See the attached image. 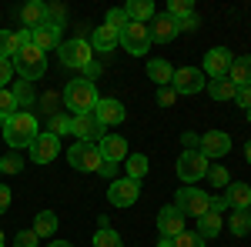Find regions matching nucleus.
<instances>
[{"label":"nucleus","instance_id":"f257e3e1","mask_svg":"<svg viewBox=\"0 0 251 247\" xmlns=\"http://www.w3.org/2000/svg\"><path fill=\"white\" fill-rule=\"evenodd\" d=\"M37 134H40V124H37V117L30 114V111H17V114H10L7 120H3V140H7L14 151L30 147Z\"/></svg>","mask_w":251,"mask_h":247},{"label":"nucleus","instance_id":"f03ea898","mask_svg":"<svg viewBox=\"0 0 251 247\" xmlns=\"http://www.w3.org/2000/svg\"><path fill=\"white\" fill-rule=\"evenodd\" d=\"M97 100H100V94H97L94 80H87V77H77V80H71V84L64 87V107H67L74 117L94 114Z\"/></svg>","mask_w":251,"mask_h":247},{"label":"nucleus","instance_id":"7ed1b4c3","mask_svg":"<svg viewBox=\"0 0 251 247\" xmlns=\"http://www.w3.org/2000/svg\"><path fill=\"white\" fill-rule=\"evenodd\" d=\"M10 64H14V74H20V80H27V84H34L47 74V54L37 50L34 44H24Z\"/></svg>","mask_w":251,"mask_h":247},{"label":"nucleus","instance_id":"20e7f679","mask_svg":"<svg viewBox=\"0 0 251 247\" xmlns=\"http://www.w3.org/2000/svg\"><path fill=\"white\" fill-rule=\"evenodd\" d=\"M174 207L181 210L184 217H201V214H208L211 210V194L208 190H201V187H177V194H174Z\"/></svg>","mask_w":251,"mask_h":247},{"label":"nucleus","instance_id":"39448f33","mask_svg":"<svg viewBox=\"0 0 251 247\" xmlns=\"http://www.w3.org/2000/svg\"><path fill=\"white\" fill-rule=\"evenodd\" d=\"M57 54H60V64H64V67H71V70H84V67L94 60V47H91V40L74 37V40H60Z\"/></svg>","mask_w":251,"mask_h":247},{"label":"nucleus","instance_id":"423d86ee","mask_svg":"<svg viewBox=\"0 0 251 247\" xmlns=\"http://www.w3.org/2000/svg\"><path fill=\"white\" fill-rule=\"evenodd\" d=\"M67 160H71V167L80 171V174H97V171H100V164H104L100 147H97V144H87V140L71 144V147H67Z\"/></svg>","mask_w":251,"mask_h":247},{"label":"nucleus","instance_id":"0eeeda50","mask_svg":"<svg viewBox=\"0 0 251 247\" xmlns=\"http://www.w3.org/2000/svg\"><path fill=\"white\" fill-rule=\"evenodd\" d=\"M174 171H177V177H181V184H188V187H191L194 180L208 177V157H204L201 151H184L181 157H177Z\"/></svg>","mask_w":251,"mask_h":247},{"label":"nucleus","instance_id":"6e6552de","mask_svg":"<svg viewBox=\"0 0 251 247\" xmlns=\"http://www.w3.org/2000/svg\"><path fill=\"white\" fill-rule=\"evenodd\" d=\"M204 84H208V77H204L201 67H181V70H174V77H171V90L177 97L201 94V90H204Z\"/></svg>","mask_w":251,"mask_h":247},{"label":"nucleus","instance_id":"1a4fd4ad","mask_svg":"<svg viewBox=\"0 0 251 247\" xmlns=\"http://www.w3.org/2000/svg\"><path fill=\"white\" fill-rule=\"evenodd\" d=\"M121 47L127 50V54H134V57H141V54H148V47H151V30H148V23H124L121 27Z\"/></svg>","mask_w":251,"mask_h":247},{"label":"nucleus","instance_id":"9d476101","mask_svg":"<svg viewBox=\"0 0 251 247\" xmlns=\"http://www.w3.org/2000/svg\"><path fill=\"white\" fill-rule=\"evenodd\" d=\"M231 64H234V54L228 50V47H211V50L204 54L201 70H204V77H208V80H214V77H228Z\"/></svg>","mask_w":251,"mask_h":247},{"label":"nucleus","instance_id":"9b49d317","mask_svg":"<svg viewBox=\"0 0 251 247\" xmlns=\"http://www.w3.org/2000/svg\"><path fill=\"white\" fill-rule=\"evenodd\" d=\"M124 117H127V111H124V104L117 100V97H100L94 107V120L107 131V127H117V124H124Z\"/></svg>","mask_w":251,"mask_h":247},{"label":"nucleus","instance_id":"f8f14e48","mask_svg":"<svg viewBox=\"0 0 251 247\" xmlns=\"http://www.w3.org/2000/svg\"><path fill=\"white\" fill-rule=\"evenodd\" d=\"M27 151H30V160H34V164H50V160L60 154V137H54L50 131L37 134V137H34V144H30Z\"/></svg>","mask_w":251,"mask_h":247},{"label":"nucleus","instance_id":"ddd939ff","mask_svg":"<svg viewBox=\"0 0 251 247\" xmlns=\"http://www.w3.org/2000/svg\"><path fill=\"white\" fill-rule=\"evenodd\" d=\"M184 224H188V217H184L181 210L174 207V204L161 207V214H157V234H161L164 241H171V237H177L181 230H188Z\"/></svg>","mask_w":251,"mask_h":247},{"label":"nucleus","instance_id":"4468645a","mask_svg":"<svg viewBox=\"0 0 251 247\" xmlns=\"http://www.w3.org/2000/svg\"><path fill=\"white\" fill-rule=\"evenodd\" d=\"M30 44L37 47V50H57L60 47V20H50L47 17V23H40V27H34L30 30Z\"/></svg>","mask_w":251,"mask_h":247},{"label":"nucleus","instance_id":"2eb2a0df","mask_svg":"<svg viewBox=\"0 0 251 247\" xmlns=\"http://www.w3.org/2000/svg\"><path fill=\"white\" fill-rule=\"evenodd\" d=\"M137 197H141V184L137 180H111V187H107V201L114 204V207H131Z\"/></svg>","mask_w":251,"mask_h":247},{"label":"nucleus","instance_id":"dca6fc26","mask_svg":"<svg viewBox=\"0 0 251 247\" xmlns=\"http://www.w3.org/2000/svg\"><path fill=\"white\" fill-rule=\"evenodd\" d=\"M198 151L204 154L208 160H211V157H225V154L231 151V137L225 131H208V134L198 137Z\"/></svg>","mask_w":251,"mask_h":247},{"label":"nucleus","instance_id":"f3484780","mask_svg":"<svg viewBox=\"0 0 251 247\" xmlns=\"http://www.w3.org/2000/svg\"><path fill=\"white\" fill-rule=\"evenodd\" d=\"M71 134L77 137V140H87V144H97L100 137H104V127L94 120V114H80V117H71Z\"/></svg>","mask_w":251,"mask_h":247},{"label":"nucleus","instance_id":"a211bd4d","mask_svg":"<svg viewBox=\"0 0 251 247\" xmlns=\"http://www.w3.org/2000/svg\"><path fill=\"white\" fill-rule=\"evenodd\" d=\"M148 30H151V44H171L181 30H177V20L168 17V14H154V20L148 23Z\"/></svg>","mask_w":251,"mask_h":247},{"label":"nucleus","instance_id":"6ab92c4d","mask_svg":"<svg viewBox=\"0 0 251 247\" xmlns=\"http://www.w3.org/2000/svg\"><path fill=\"white\" fill-rule=\"evenodd\" d=\"M97 147H100V157L111 160V164L127 160V140H124L121 134H104V137L97 140Z\"/></svg>","mask_w":251,"mask_h":247},{"label":"nucleus","instance_id":"aec40b11","mask_svg":"<svg viewBox=\"0 0 251 247\" xmlns=\"http://www.w3.org/2000/svg\"><path fill=\"white\" fill-rule=\"evenodd\" d=\"M117 44H121V30L111 27V23H104V27H94V37H91V47H94V54H111Z\"/></svg>","mask_w":251,"mask_h":247},{"label":"nucleus","instance_id":"412c9836","mask_svg":"<svg viewBox=\"0 0 251 247\" xmlns=\"http://www.w3.org/2000/svg\"><path fill=\"white\" fill-rule=\"evenodd\" d=\"M225 204L231 210H248L251 207V184H228L225 187Z\"/></svg>","mask_w":251,"mask_h":247},{"label":"nucleus","instance_id":"4be33fe9","mask_svg":"<svg viewBox=\"0 0 251 247\" xmlns=\"http://www.w3.org/2000/svg\"><path fill=\"white\" fill-rule=\"evenodd\" d=\"M228 80H231L238 90H241V87H251V54H241V57H234L231 70H228Z\"/></svg>","mask_w":251,"mask_h":247},{"label":"nucleus","instance_id":"5701e85b","mask_svg":"<svg viewBox=\"0 0 251 247\" xmlns=\"http://www.w3.org/2000/svg\"><path fill=\"white\" fill-rule=\"evenodd\" d=\"M148 77L154 80L157 87H171L174 67H171V64H168L164 57H154V60H148Z\"/></svg>","mask_w":251,"mask_h":247},{"label":"nucleus","instance_id":"b1692460","mask_svg":"<svg viewBox=\"0 0 251 247\" xmlns=\"http://www.w3.org/2000/svg\"><path fill=\"white\" fill-rule=\"evenodd\" d=\"M124 14L131 23H151L154 20V3L151 0H131L127 7H124Z\"/></svg>","mask_w":251,"mask_h":247},{"label":"nucleus","instance_id":"393cba45","mask_svg":"<svg viewBox=\"0 0 251 247\" xmlns=\"http://www.w3.org/2000/svg\"><path fill=\"white\" fill-rule=\"evenodd\" d=\"M20 20L27 23V30H34L40 23H47V3H40V0H30L24 10H20Z\"/></svg>","mask_w":251,"mask_h":247},{"label":"nucleus","instance_id":"a878e982","mask_svg":"<svg viewBox=\"0 0 251 247\" xmlns=\"http://www.w3.org/2000/svg\"><path fill=\"white\" fill-rule=\"evenodd\" d=\"M204 90L211 94V100H234V94H238V87H234L228 77H214V80H208Z\"/></svg>","mask_w":251,"mask_h":247},{"label":"nucleus","instance_id":"bb28decb","mask_svg":"<svg viewBox=\"0 0 251 247\" xmlns=\"http://www.w3.org/2000/svg\"><path fill=\"white\" fill-rule=\"evenodd\" d=\"M124 171H127V180H137V184H141V177L151 171V160H148L144 154H127V160H124Z\"/></svg>","mask_w":251,"mask_h":247},{"label":"nucleus","instance_id":"cd10ccee","mask_svg":"<svg viewBox=\"0 0 251 247\" xmlns=\"http://www.w3.org/2000/svg\"><path fill=\"white\" fill-rule=\"evenodd\" d=\"M34 234L37 237H54L57 234V214L54 210H40L34 217Z\"/></svg>","mask_w":251,"mask_h":247},{"label":"nucleus","instance_id":"c85d7f7f","mask_svg":"<svg viewBox=\"0 0 251 247\" xmlns=\"http://www.w3.org/2000/svg\"><path fill=\"white\" fill-rule=\"evenodd\" d=\"M198 234H201L204 241L218 237V234H221V214H214V210L201 214V217H198Z\"/></svg>","mask_w":251,"mask_h":247},{"label":"nucleus","instance_id":"c756f323","mask_svg":"<svg viewBox=\"0 0 251 247\" xmlns=\"http://www.w3.org/2000/svg\"><path fill=\"white\" fill-rule=\"evenodd\" d=\"M10 94H14V100H17V111H27V107L34 104V84L17 80V84L10 87Z\"/></svg>","mask_w":251,"mask_h":247},{"label":"nucleus","instance_id":"7c9ffc66","mask_svg":"<svg viewBox=\"0 0 251 247\" xmlns=\"http://www.w3.org/2000/svg\"><path fill=\"white\" fill-rule=\"evenodd\" d=\"M17 50H20L17 30H3V27H0V57H3V60H14Z\"/></svg>","mask_w":251,"mask_h":247},{"label":"nucleus","instance_id":"2f4dec72","mask_svg":"<svg viewBox=\"0 0 251 247\" xmlns=\"http://www.w3.org/2000/svg\"><path fill=\"white\" fill-rule=\"evenodd\" d=\"M228 227H231L234 237H245V234H251V214H248V210H234L231 221H228Z\"/></svg>","mask_w":251,"mask_h":247},{"label":"nucleus","instance_id":"473e14b6","mask_svg":"<svg viewBox=\"0 0 251 247\" xmlns=\"http://www.w3.org/2000/svg\"><path fill=\"white\" fill-rule=\"evenodd\" d=\"M94 247H124V241H121V234L111 227H97L94 234Z\"/></svg>","mask_w":251,"mask_h":247},{"label":"nucleus","instance_id":"72a5a7b5","mask_svg":"<svg viewBox=\"0 0 251 247\" xmlns=\"http://www.w3.org/2000/svg\"><path fill=\"white\" fill-rule=\"evenodd\" d=\"M174 247H204V237L198 234V230H181L177 237H171Z\"/></svg>","mask_w":251,"mask_h":247},{"label":"nucleus","instance_id":"f704fd0d","mask_svg":"<svg viewBox=\"0 0 251 247\" xmlns=\"http://www.w3.org/2000/svg\"><path fill=\"white\" fill-rule=\"evenodd\" d=\"M164 14L174 17V20H181V17H188V14H194V3H191V0H171Z\"/></svg>","mask_w":251,"mask_h":247},{"label":"nucleus","instance_id":"c9c22d12","mask_svg":"<svg viewBox=\"0 0 251 247\" xmlns=\"http://www.w3.org/2000/svg\"><path fill=\"white\" fill-rule=\"evenodd\" d=\"M10 114H17V100L10 94V87H3L0 90V120H7Z\"/></svg>","mask_w":251,"mask_h":247},{"label":"nucleus","instance_id":"e433bc0d","mask_svg":"<svg viewBox=\"0 0 251 247\" xmlns=\"http://www.w3.org/2000/svg\"><path fill=\"white\" fill-rule=\"evenodd\" d=\"M20 171H24V160H20L17 154L0 157V174H20Z\"/></svg>","mask_w":251,"mask_h":247},{"label":"nucleus","instance_id":"4c0bfd02","mask_svg":"<svg viewBox=\"0 0 251 247\" xmlns=\"http://www.w3.org/2000/svg\"><path fill=\"white\" fill-rule=\"evenodd\" d=\"M50 134H54V137L71 134V117H67V114H54V117H50Z\"/></svg>","mask_w":251,"mask_h":247},{"label":"nucleus","instance_id":"58836bf2","mask_svg":"<svg viewBox=\"0 0 251 247\" xmlns=\"http://www.w3.org/2000/svg\"><path fill=\"white\" fill-rule=\"evenodd\" d=\"M208 180H211V187H228L231 184V177L225 167H208Z\"/></svg>","mask_w":251,"mask_h":247},{"label":"nucleus","instance_id":"ea45409f","mask_svg":"<svg viewBox=\"0 0 251 247\" xmlns=\"http://www.w3.org/2000/svg\"><path fill=\"white\" fill-rule=\"evenodd\" d=\"M104 23H111V27H117V30H121V27L127 23V14H124V7H114V10H107V20H104Z\"/></svg>","mask_w":251,"mask_h":247},{"label":"nucleus","instance_id":"a19ab883","mask_svg":"<svg viewBox=\"0 0 251 247\" xmlns=\"http://www.w3.org/2000/svg\"><path fill=\"white\" fill-rule=\"evenodd\" d=\"M37 234H34V230H20L17 237H14V247H37Z\"/></svg>","mask_w":251,"mask_h":247},{"label":"nucleus","instance_id":"79ce46f5","mask_svg":"<svg viewBox=\"0 0 251 247\" xmlns=\"http://www.w3.org/2000/svg\"><path fill=\"white\" fill-rule=\"evenodd\" d=\"M198 23H201V20H198V14H188V17L177 20V30H181V34H191V30H198Z\"/></svg>","mask_w":251,"mask_h":247},{"label":"nucleus","instance_id":"37998d69","mask_svg":"<svg viewBox=\"0 0 251 247\" xmlns=\"http://www.w3.org/2000/svg\"><path fill=\"white\" fill-rule=\"evenodd\" d=\"M10 77H14V64H10V60H3V57H0V90H3V87L10 84Z\"/></svg>","mask_w":251,"mask_h":247},{"label":"nucleus","instance_id":"c03bdc74","mask_svg":"<svg viewBox=\"0 0 251 247\" xmlns=\"http://www.w3.org/2000/svg\"><path fill=\"white\" fill-rule=\"evenodd\" d=\"M174 100H177V94H174L171 87H157V104L161 107H171Z\"/></svg>","mask_w":251,"mask_h":247},{"label":"nucleus","instance_id":"a18cd8bd","mask_svg":"<svg viewBox=\"0 0 251 247\" xmlns=\"http://www.w3.org/2000/svg\"><path fill=\"white\" fill-rule=\"evenodd\" d=\"M234 100H238V104H241L245 111H251V87H241V90L234 94Z\"/></svg>","mask_w":251,"mask_h":247},{"label":"nucleus","instance_id":"49530a36","mask_svg":"<svg viewBox=\"0 0 251 247\" xmlns=\"http://www.w3.org/2000/svg\"><path fill=\"white\" fill-rule=\"evenodd\" d=\"M181 144H184V151H198V134L184 131V134H181Z\"/></svg>","mask_w":251,"mask_h":247},{"label":"nucleus","instance_id":"de8ad7c7","mask_svg":"<svg viewBox=\"0 0 251 247\" xmlns=\"http://www.w3.org/2000/svg\"><path fill=\"white\" fill-rule=\"evenodd\" d=\"M10 201H14V194H10V187H3V184H0V214H3V210L10 207Z\"/></svg>","mask_w":251,"mask_h":247},{"label":"nucleus","instance_id":"09e8293b","mask_svg":"<svg viewBox=\"0 0 251 247\" xmlns=\"http://www.w3.org/2000/svg\"><path fill=\"white\" fill-rule=\"evenodd\" d=\"M44 111H47L50 117L57 114V97H54V94H47V97H44Z\"/></svg>","mask_w":251,"mask_h":247},{"label":"nucleus","instance_id":"8fccbe9b","mask_svg":"<svg viewBox=\"0 0 251 247\" xmlns=\"http://www.w3.org/2000/svg\"><path fill=\"white\" fill-rule=\"evenodd\" d=\"M84 74H87V80H94V77H100V64H97V60H91V64L84 67Z\"/></svg>","mask_w":251,"mask_h":247},{"label":"nucleus","instance_id":"3c124183","mask_svg":"<svg viewBox=\"0 0 251 247\" xmlns=\"http://www.w3.org/2000/svg\"><path fill=\"white\" fill-rule=\"evenodd\" d=\"M97 174H100V177H114V174H117V164H111V160H104Z\"/></svg>","mask_w":251,"mask_h":247},{"label":"nucleus","instance_id":"603ef678","mask_svg":"<svg viewBox=\"0 0 251 247\" xmlns=\"http://www.w3.org/2000/svg\"><path fill=\"white\" fill-rule=\"evenodd\" d=\"M211 210H214V214H221V210H228V204H225V197H211Z\"/></svg>","mask_w":251,"mask_h":247},{"label":"nucleus","instance_id":"864d4df0","mask_svg":"<svg viewBox=\"0 0 251 247\" xmlns=\"http://www.w3.org/2000/svg\"><path fill=\"white\" fill-rule=\"evenodd\" d=\"M47 247H74V244H67V241H50Z\"/></svg>","mask_w":251,"mask_h":247},{"label":"nucleus","instance_id":"5fc2aeb1","mask_svg":"<svg viewBox=\"0 0 251 247\" xmlns=\"http://www.w3.org/2000/svg\"><path fill=\"white\" fill-rule=\"evenodd\" d=\"M245 157H248V164H251V140L245 144Z\"/></svg>","mask_w":251,"mask_h":247},{"label":"nucleus","instance_id":"6e6d98bb","mask_svg":"<svg viewBox=\"0 0 251 247\" xmlns=\"http://www.w3.org/2000/svg\"><path fill=\"white\" fill-rule=\"evenodd\" d=\"M157 247H174L171 241H164V237H161V241H157Z\"/></svg>","mask_w":251,"mask_h":247},{"label":"nucleus","instance_id":"4d7b16f0","mask_svg":"<svg viewBox=\"0 0 251 247\" xmlns=\"http://www.w3.org/2000/svg\"><path fill=\"white\" fill-rule=\"evenodd\" d=\"M0 247H3V230H0Z\"/></svg>","mask_w":251,"mask_h":247},{"label":"nucleus","instance_id":"13d9d810","mask_svg":"<svg viewBox=\"0 0 251 247\" xmlns=\"http://www.w3.org/2000/svg\"><path fill=\"white\" fill-rule=\"evenodd\" d=\"M248 124H251V111H248Z\"/></svg>","mask_w":251,"mask_h":247},{"label":"nucleus","instance_id":"bf43d9fd","mask_svg":"<svg viewBox=\"0 0 251 247\" xmlns=\"http://www.w3.org/2000/svg\"><path fill=\"white\" fill-rule=\"evenodd\" d=\"M248 214H251V207H248Z\"/></svg>","mask_w":251,"mask_h":247}]
</instances>
